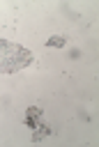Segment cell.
Here are the masks:
<instances>
[{
  "label": "cell",
  "instance_id": "obj_1",
  "mask_svg": "<svg viewBox=\"0 0 99 147\" xmlns=\"http://www.w3.org/2000/svg\"><path fill=\"white\" fill-rule=\"evenodd\" d=\"M32 62V53L21 44L0 39V74H16Z\"/></svg>",
  "mask_w": 99,
  "mask_h": 147
},
{
  "label": "cell",
  "instance_id": "obj_2",
  "mask_svg": "<svg viewBox=\"0 0 99 147\" xmlns=\"http://www.w3.org/2000/svg\"><path fill=\"white\" fill-rule=\"evenodd\" d=\"M23 122L32 129V142H39V140H44L46 136H51L53 133V129L46 124V119H44V113H41V108H37V106H30L28 110H25V117H23Z\"/></svg>",
  "mask_w": 99,
  "mask_h": 147
},
{
  "label": "cell",
  "instance_id": "obj_3",
  "mask_svg": "<svg viewBox=\"0 0 99 147\" xmlns=\"http://www.w3.org/2000/svg\"><path fill=\"white\" fill-rule=\"evenodd\" d=\"M64 41H67V39H64V37H60V34H58V37H51V39H48V41H46V46H48V48H55V46H58V48H60V46H64Z\"/></svg>",
  "mask_w": 99,
  "mask_h": 147
}]
</instances>
